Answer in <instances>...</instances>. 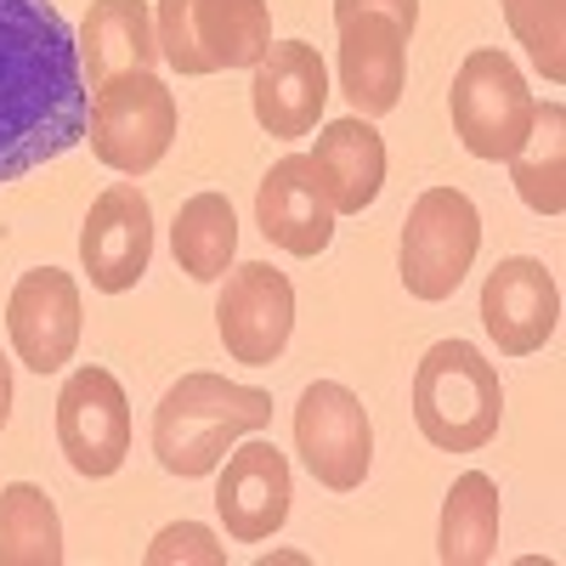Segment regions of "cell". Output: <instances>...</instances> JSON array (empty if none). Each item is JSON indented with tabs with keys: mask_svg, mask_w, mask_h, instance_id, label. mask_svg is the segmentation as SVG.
<instances>
[{
	"mask_svg": "<svg viewBox=\"0 0 566 566\" xmlns=\"http://www.w3.org/2000/svg\"><path fill=\"white\" fill-rule=\"evenodd\" d=\"M176 91L154 74H114L103 85H91V108H85V142L108 170L119 176H148L176 142Z\"/></svg>",
	"mask_w": 566,
	"mask_h": 566,
	"instance_id": "5",
	"label": "cell"
},
{
	"mask_svg": "<svg viewBox=\"0 0 566 566\" xmlns=\"http://www.w3.org/2000/svg\"><path fill=\"white\" fill-rule=\"evenodd\" d=\"M91 91L52 0H0V187L85 142Z\"/></svg>",
	"mask_w": 566,
	"mask_h": 566,
	"instance_id": "1",
	"label": "cell"
},
{
	"mask_svg": "<svg viewBox=\"0 0 566 566\" xmlns=\"http://www.w3.org/2000/svg\"><path fill=\"white\" fill-rule=\"evenodd\" d=\"M295 453L328 493H357L374 464V424L357 391L340 380H312L295 402Z\"/></svg>",
	"mask_w": 566,
	"mask_h": 566,
	"instance_id": "8",
	"label": "cell"
},
{
	"mask_svg": "<svg viewBox=\"0 0 566 566\" xmlns=\"http://www.w3.org/2000/svg\"><path fill=\"white\" fill-rule=\"evenodd\" d=\"M80 328H85V306H80V283L63 266H34L12 283L7 301V335L23 368L34 374H57L63 363H74L80 352Z\"/></svg>",
	"mask_w": 566,
	"mask_h": 566,
	"instance_id": "12",
	"label": "cell"
},
{
	"mask_svg": "<svg viewBox=\"0 0 566 566\" xmlns=\"http://www.w3.org/2000/svg\"><path fill=\"white\" fill-rule=\"evenodd\" d=\"M170 255L199 283L227 277L232 255H239V216H232V205L221 193H193L170 221Z\"/></svg>",
	"mask_w": 566,
	"mask_h": 566,
	"instance_id": "22",
	"label": "cell"
},
{
	"mask_svg": "<svg viewBox=\"0 0 566 566\" xmlns=\"http://www.w3.org/2000/svg\"><path fill=\"white\" fill-rule=\"evenodd\" d=\"M216 328H221V346L232 363L272 368L295 335V283L266 261L232 266L227 290L216 301Z\"/></svg>",
	"mask_w": 566,
	"mask_h": 566,
	"instance_id": "10",
	"label": "cell"
},
{
	"mask_svg": "<svg viewBox=\"0 0 566 566\" xmlns=\"http://www.w3.org/2000/svg\"><path fill=\"white\" fill-rule=\"evenodd\" d=\"M482 250V216L459 187H424L402 221V244H397V272L402 290L413 301H448L464 272L476 266Z\"/></svg>",
	"mask_w": 566,
	"mask_h": 566,
	"instance_id": "6",
	"label": "cell"
},
{
	"mask_svg": "<svg viewBox=\"0 0 566 566\" xmlns=\"http://www.w3.org/2000/svg\"><path fill=\"white\" fill-rule=\"evenodd\" d=\"M510 34L527 45V57L549 85L566 80V0H499Z\"/></svg>",
	"mask_w": 566,
	"mask_h": 566,
	"instance_id": "24",
	"label": "cell"
},
{
	"mask_svg": "<svg viewBox=\"0 0 566 566\" xmlns=\"http://www.w3.org/2000/svg\"><path fill=\"white\" fill-rule=\"evenodd\" d=\"M7 419H12V363L0 352V431H7Z\"/></svg>",
	"mask_w": 566,
	"mask_h": 566,
	"instance_id": "27",
	"label": "cell"
},
{
	"mask_svg": "<svg viewBox=\"0 0 566 566\" xmlns=\"http://www.w3.org/2000/svg\"><path fill=\"white\" fill-rule=\"evenodd\" d=\"M255 227L261 239L277 244L283 255H323L335 239V205H328V187L312 165V154H283L261 187H255Z\"/></svg>",
	"mask_w": 566,
	"mask_h": 566,
	"instance_id": "15",
	"label": "cell"
},
{
	"mask_svg": "<svg viewBox=\"0 0 566 566\" xmlns=\"http://www.w3.org/2000/svg\"><path fill=\"white\" fill-rule=\"evenodd\" d=\"M482 328L504 357H533L560 328V283L544 261L510 255L482 283Z\"/></svg>",
	"mask_w": 566,
	"mask_h": 566,
	"instance_id": "14",
	"label": "cell"
},
{
	"mask_svg": "<svg viewBox=\"0 0 566 566\" xmlns=\"http://www.w3.org/2000/svg\"><path fill=\"white\" fill-rule=\"evenodd\" d=\"M499 549V482L488 470H464L442 499V533L437 555L448 566H482Z\"/></svg>",
	"mask_w": 566,
	"mask_h": 566,
	"instance_id": "21",
	"label": "cell"
},
{
	"mask_svg": "<svg viewBox=\"0 0 566 566\" xmlns=\"http://www.w3.org/2000/svg\"><path fill=\"white\" fill-rule=\"evenodd\" d=\"M335 69H340L346 103L363 119H380V114H391L402 103V85H408V34L391 18H380V12H357V18L340 23Z\"/></svg>",
	"mask_w": 566,
	"mask_h": 566,
	"instance_id": "17",
	"label": "cell"
},
{
	"mask_svg": "<svg viewBox=\"0 0 566 566\" xmlns=\"http://www.w3.org/2000/svg\"><path fill=\"white\" fill-rule=\"evenodd\" d=\"M504 165L533 216H560L566 210V108L533 103V125Z\"/></svg>",
	"mask_w": 566,
	"mask_h": 566,
	"instance_id": "20",
	"label": "cell"
},
{
	"mask_svg": "<svg viewBox=\"0 0 566 566\" xmlns=\"http://www.w3.org/2000/svg\"><path fill=\"white\" fill-rule=\"evenodd\" d=\"M272 424V391L221 380V374H181L154 408V453L170 476L199 482L221 470L227 448Z\"/></svg>",
	"mask_w": 566,
	"mask_h": 566,
	"instance_id": "2",
	"label": "cell"
},
{
	"mask_svg": "<svg viewBox=\"0 0 566 566\" xmlns=\"http://www.w3.org/2000/svg\"><path fill=\"white\" fill-rule=\"evenodd\" d=\"M57 448L80 476L103 482L130 453V397L108 368L85 363L57 391Z\"/></svg>",
	"mask_w": 566,
	"mask_h": 566,
	"instance_id": "9",
	"label": "cell"
},
{
	"mask_svg": "<svg viewBox=\"0 0 566 566\" xmlns=\"http://www.w3.org/2000/svg\"><path fill=\"white\" fill-rule=\"evenodd\" d=\"M142 560H148V566H170V560H210V566H221L227 549L216 544L210 527H199V522H176V527H165V533L148 544V555H142Z\"/></svg>",
	"mask_w": 566,
	"mask_h": 566,
	"instance_id": "25",
	"label": "cell"
},
{
	"mask_svg": "<svg viewBox=\"0 0 566 566\" xmlns=\"http://www.w3.org/2000/svg\"><path fill=\"white\" fill-rule=\"evenodd\" d=\"M357 12H380V18H391L402 34H413L419 0H335V23H346V18H357Z\"/></svg>",
	"mask_w": 566,
	"mask_h": 566,
	"instance_id": "26",
	"label": "cell"
},
{
	"mask_svg": "<svg viewBox=\"0 0 566 566\" xmlns=\"http://www.w3.org/2000/svg\"><path fill=\"white\" fill-rule=\"evenodd\" d=\"M312 165L328 187V205L335 216H363L386 187V136L374 130L363 114L352 119H328L317 130V148H312Z\"/></svg>",
	"mask_w": 566,
	"mask_h": 566,
	"instance_id": "19",
	"label": "cell"
},
{
	"mask_svg": "<svg viewBox=\"0 0 566 566\" xmlns=\"http://www.w3.org/2000/svg\"><path fill=\"white\" fill-rule=\"evenodd\" d=\"M250 103L266 136H312L323 108H328V69L317 57V45L306 40H272V52L255 63Z\"/></svg>",
	"mask_w": 566,
	"mask_h": 566,
	"instance_id": "16",
	"label": "cell"
},
{
	"mask_svg": "<svg viewBox=\"0 0 566 566\" xmlns=\"http://www.w3.org/2000/svg\"><path fill=\"white\" fill-rule=\"evenodd\" d=\"M504 386L470 340H437L413 368V424L442 453H476L499 437Z\"/></svg>",
	"mask_w": 566,
	"mask_h": 566,
	"instance_id": "3",
	"label": "cell"
},
{
	"mask_svg": "<svg viewBox=\"0 0 566 566\" xmlns=\"http://www.w3.org/2000/svg\"><path fill=\"white\" fill-rule=\"evenodd\" d=\"M290 499H295L290 459L272 442H261V431L227 448V470L216 476V510L232 544H266L290 522Z\"/></svg>",
	"mask_w": 566,
	"mask_h": 566,
	"instance_id": "13",
	"label": "cell"
},
{
	"mask_svg": "<svg viewBox=\"0 0 566 566\" xmlns=\"http://www.w3.org/2000/svg\"><path fill=\"white\" fill-rule=\"evenodd\" d=\"M63 560V522L57 504L34 482L0 488V566H57Z\"/></svg>",
	"mask_w": 566,
	"mask_h": 566,
	"instance_id": "23",
	"label": "cell"
},
{
	"mask_svg": "<svg viewBox=\"0 0 566 566\" xmlns=\"http://www.w3.org/2000/svg\"><path fill=\"white\" fill-rule=\"evenodd\" d=\"M448 114H453V136L464 142V154L499 165L522 148V136L533 125V91L499 45H476L453 74Z\"/></svg>",
	"mask_w": 566,
	"mask_h": 566,
	"instance_id": "7",
	"label": "cell"
},
{
	"mask_svg": "<svg viewBox=\"0 0 566 566\" xmlns=\"http://www.w3.org/2000/svg\"><path fill=\"white\" fill-rule=\"evenodd\" d=\"M154 34L176 74L205 80L221 69H255L272 52V12L266 0H159Z\"/></svg>",
	"mask_w": 566,
	"mask_h": 566,
	"instance_id": "4",
	"label": "cell"
},
{
	"mask_svg": "<svg viewBox=\"0 0 566 566\" xmlns=\"http://www.w3.org/2000/svg\"><path fill=\"white\" fill-rule=\"evenodd\" d=\"M154 261V205L136 181H114L103 187L85 210L80 227V266L91 277V290L103 295H125L142 283Z\"/></svg>",
	"mask_w": 566,
	"mask_h": 566,
	"instance_id": "11",
	"label": "cell"
},
{
	"mask_svg": "<svg viewBox=\"0 0 566 566\" xmlns=\"http://www.w3.org/2000/svg\"><path fill=\"white\" fill-rule=\"evenodd\" d=\"M80 45V74L85 91L114 74H136L159 63V34H154V7L148 0H91V12L74 34Z\"/></svg>",
	"mask_w": 566,
	"mask_h": 566,
	"instance_id": "18",
	"label": "cell"
}]
</instances>
